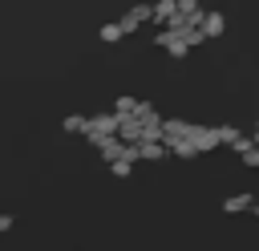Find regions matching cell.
<instances>
[{
	"label": "cell",
	"mask_w": 259,
	"mask_h": 251,
	"mask_svg": "<svg viewBox=\"0 0 259 251\" xmlns=\"http://www.w3.org/2000/svg\"><path fill=\"white\" fill-rule=\"evenodd\" d=\"M174 16H178V0H162V4H154V24H158V28H166Z\"/></svg>",
	"instance_id": "9"
},
{
	"label": "cell",
	"mask_w": 259,
	"mask_h": 251,
	"mask_svg": "<svg viewBox=\"0 0 259 251\" xmlns=\"http://www.w3.org/2000/svg\"><path fill=\"white\" fill-rule=\"evenodd\" d=\"M138 121H142L146 130H154V126H162L166 117H158V105H154V101H142V109H138Z\"/></svg>",
	"instance_id": "12"
},
{
	"label": "cell",
	"mask_w": 259,
	"mask_h": 251,
	"mask_svg": "<svg viewBox=\"0 0 259 251\" xmlns=\"http://www.w3.org/2000/svg\"><path fill=\"white\" fill-rule=\"evenodd\" d=\"M190 142H194V150H198V154H206V150H219V146H223V142H219V126H194V138H190Z\"/></svg>",
	"instance_id": "3"
},
{
	"label": "cell",
	"mask_w": 259,
	"mask_h": 251,
	"mask_svg": "<svg viewBox=\"0 0 259 251\" xmlns=\"http://www.w3.org/2000/svg\"><path fill=\"white\" fill-rule=\"evenodd\" d=\"M125 150H130V146H125L121 138H105V142H97V154H101V158H105L109 166L125 162Z\"/></svg>",
	"instance_id": "4"
},
{
	"label": "cell",
	"mask_w": 259,
	"mask_h": 251,
	"mask_svg": "<svg viewBox=\"0 0 259 251\" xmlns=\"http://www.w3.org/2000/svg\"><path fill=\"white\" fill-rule=\"evenodd\" d=\"M121 134V117L109 109V113H97V117H89V130H85V138L97 146V142H105V138H117Z\"/></svg>",
	"instance_id": "1"
},
{
	"label": "cell",
	"mask_w": 259,
	"mask_h": 251,
	"mask_svg": "<svg viewBox=\"0 0 259 251\" xmlns=\"http://www.w3.org/2000/svg\"><path fill=\"white\" fill-rule=\"evenodd\" d=\"M178 16H186L190 24H198V28H202V20H206L210 12H206V8L198 4V0H178Z\"/></svg>",
	"instance_id": "7"
},
{
	"label": "cell",
	"mask_w": 259,
	"mask_h": 251,
	"mask_svg": "<svg viewBox=\"0 0 259 251\" xmlns=\"http://www.w3.org/2000/svg\"><path fill=\"white\" fill-rule=\"evenodd\" d=\"M219 142H223V146H231V150H235V146H239V142H243V134H239V130H235V126H231V121H227V126H219Z\"/></svg>",
	"instance_id": "15"
},
{
	"label": "cell",
	"mask_w": 259,
	"mask_h": 251,
	"mask_svg": "<svg viewBox=\"0 0 259 251\" xmlns=\"http://www.w3.org/2000/svg\"><path fill=\"white\" fill-rule=\"evenodd\" d=\"M223 32H227V16H223V12H210V16L202 20V36L214 40V36H223Z\"/></svg>",
	"instance_id": "10"
},
{
	"label": "cell",
	"mask_w": 259,
	"mask_h": 251,
	"mask_svg": "<svg viewBox=\"0 0 259 251\" xmlns=\"http://www.w3.org/2000/svg\"><path fill=\"white\" fill-rule=\"evenodd\" d=\"M154 45H158V49H166L170 57H186V53H190V40H186V32H170V28H158Z\"/></svg>",
	"instance_id": "2"
},
{
	"label": "cell",
	"mask_w": 259,
	"mask_h": 251,
	"mask_svg": "<svg viewBox=\"0 0 259 251\" xmlns=\"http://www.w3.org/2000/svg\"><path fill=\"white\" fill-rule=\"evenodd\" d=\"M255 206H259V202H255V194H247V190L223 198V215H243V211H255Z\"/></svg>",
	"instance_id": "6"
},
{
	"label": "cell",
	"mask_w": 259,
	"mask_h": 251,
	"mask_svg": "<svg viewBox=\"0 0 259 251\" xmlns=\"http://www.w3.org/2000/svg\"><path fill=\"white\" fill-rule=\"evenodd\" d=\"M170 154H178V158H194L198 150H194V142H178V146H170Z\"/></svg>",
	"instance_id": "16"
},
{
	"label": "cell",
	"mask_w": 259,
	"mask_h": 251,
	"mask_svg": "<svg viewBox=\"0 0 259 251\" xmlns=\"http://www.w3.org/2000/svg\"><path fill=\"white\" fill-rule=\"evenodd\" d=\"M109 170H113V178H130V174H134L130 162H117V166H109Z\"/></svg>",
	"instance_id": "17"
},
{
	"label": "cell",
	"mask_w": 259,
	"mask_h": 251,
	"mask_svg": "<svg viewBox=\"0 0 259 251\" xmlns=\"http://www.w3.org/2000/svg\"><path fill=\"white\" fill-rule=\"evenodd\" d=\"M61 126H65V134H85V130H89V117H81V113H69Z\"/></svg>",
	"instance_id": "14"
},
{
	"label": "cell",
	"mask_w": 259,
	"mask_h": 251,
	"mask_svg": "<svg viewBox=\"0 0 259 251\" xmlns=\"http://www.w3.org/2000/svg\"><path fill=\"white\" fill-rule=\"evenodd\" d=\"M97 36H101L105 45H117V40L125 36V28H121V24H101V28H97Z\"/></svg>",
	"instance_id": "13"
},
{
	"label": "cell",
	"mask_w": 259,
	"mask_h": 251,
	"mask_svg": "<svg viewBox=\"0 0 259 251\" xmlns=\"http://www.w3.org/2000/svg\"><path fill=\"white\" fill-rule=\"evenodd\" d=\"M142 20H154V4H134V8H130V12L121 16V20H117V24H121L125 32H134V28L142 24Z\"/></svg>",
	"instance_id": "5"
},
{
	"label": "cell",
	"mask_w": 259,
	"mask_h": 251,
	"mask_svg": "<svg viewBox=\"0 0 259 251\" xmlns=\"http://www.w3.org/2000/svg\"><path fill=\"white\" fill-rule=\"evenodd\" d=\"M138 150H142L146 162H166V158H170V146H166V142H142Z\"/></svg>",
	"instance_id": "11"
},
{
	"label": "cell",
	"mask_w": 259,
	"mask_h": 251,
	"mask_svg": "<svg viewBox=\"0 0 259 251\" xmlns=\"http://www.w3.org/2000/svg\"><path fill=\"white\" fill-rule=\"evenodd\" d=\"M138 109H142V101H138V97H130V93H121V97L113 101V113H117L121 121H130V117H138Z\"/></svg>",
	"instance_id": "8"
}]
</instances>
